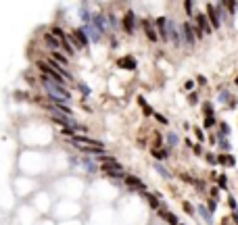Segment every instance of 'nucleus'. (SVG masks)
Listing matches in <instances>:
<instances>
[{"label": "nucleus", "instance_id": "nucleus-34", "mask_svg": "<svg viewBox=\"0 0 238 225\" xmlns=\"http://www.w3.org/2000/svg\"><path fill=\"white\" fill-rule=\"evenodd\" d=\"M196 84H201V85H207V77H205V75H198V77H196Z\"/></svg>", "mask_w": 238, "mask_h": 225}, {"label": "nucleus", "instance_id": "nucleus-20", "mask_svg": "<svg viewBox=\"0 0 238 225\" xmlns=\"http://www.w3.org/2000/svg\"><path fill=\"white\" fill-rule=\"evenodd\" d=\"M155 169H157V171L161 173V177H165V179H169V177H171V173H169V171H167L165 167H163V165H159V163L155 165Z\"/></svg>", "mask_w": 238, "mask_h": 225}, {"label": "nucleus", "instance_id": "nucleus-6", "mask_svg": "<svg viewBox=\"0 0 238 225\" xmlns=\"http://www.w3.org/2000/svg\"><path fill=\"white\" fill-rule=\"evenodd\" d=\"M123 29H126V34H134V29H136V15L132 11L123 15Z\"/></svg>", "mask_w": 238, "mask_h": 225}, {"label": "nucleus", "instance_id": "nucleus-26", "mask_svg": "<svg viewBox=\"0 0 238 225\" xmlns=\"http://www.w3.org/2000/svg\"><path fill=\"white\" fill-rule=\"evenodd\" d=\"M167 142H169V146H175V144H178V135L169 131V134H167Z\"/></svg>", "mask_w": 238, "mask_h": 225}, {"label": "nucleus", "instance_id": "nucleus-29", "mask_svg": "<svg viewBox=\"0 0 238 225\" xmlns=\"http://www.w3.org/2000/svg\"><path fill=\"white\" fill-rule=\"evenodd\" d=\"M213 125H215V117L211 115V117H207V119H205V127H213Z\"/></svg>", "mask_w": 238, "mask_h": 225}, {"label": "nucleus", "instance_id": "nucleus-14", "mask_svg": "<svg viewBox=\"0 0 238 225\" xmlns=\"http://www.w3.org/2000/svg\"><path fill=\"white\" fill-rule=\"evenodd\" d=\"M161 217L165 219V221H167L169 225H180V223H178V217H175L174 213H169V211H161Z\"/></svg>", "mask_w": 238, "mask_h": 225}, {"label": "nucleus", "instance_id": "nucleus-12", "mask_svg": "<svg viewBox=\"0 0 238 225\" xmlns=\"http://www.w3.org/2000/svg\"><path fill=\"white\" fill-rule=\"evenodd\" d=\"M217 163H221V165H226V167H234L236 165V158L230 154H219L217 156Z\"/></svg>", "mask_w": 238, "mask_h": 225}, {"label": "nucleus", "instance_id": "nucleus-10", "mask_svg": "<svg viewBox=\"0 0 238 225\" xmlns=\"http://www.w3.org/2000/svg\"><path fill=\"white\" fill-rule=\"evenodd\" d=\"M92 25H94V27H96V31L100 35L105 34V15H94V21H92Z\"/></svg>", "mask_w": 238, "mask_h": 225}, {"label": "nucleus", "instance_id": "nucleus-3", "mask_svg": "<svg viewBox=\"0 0 238 225\" xmlns=\"http://www.w3.org/2000/svg\"><path fill=\"white\" fill-rule=\"evenodd\" d=\"M69 40L75 44L77 48H86V46L90 44V38H88V34H86L84 29H75L73 35H69Z\"/></svg>", "mask_w": 238, "mask_h": 225}, {"label": "nucleus", "instance_id": "nucleus-4", "mask_svg": "<svg viewBox=\"0 0 238 225\" xmlns=\"http://www.w3.org/2000/svg\"><path fill=\"white\" fill-rule=\"evenodd\" d=\"M182 35H184V40H186V44H188V46H194V42H196V29H194V25H192V23H184Z\"/></svg>", "mask_w": 238, "mask_h": 225}, {"label": "nucleus", "instance_id": "nucleus-5", "mask_svg": "<svg viewBox=\"0 0 238 225\" xmlns=\"http://www.w3.org/2000/svg\"><path fill=\"white\" fill-rule=\"evenodd\" d=\"M207 17H209V23L213 25V29H219V25H221V17H219V13H217L215 4H209V8H207Z\"/></svg>", "mask_w": 238, "mask_h": 225}, {"label": "nucleus", "instance_id": "nucleus-18", "mask_svg": "<svg viewBox=\"0 0 238 225\" xmlns=\"http://www.w3.org/2000/svg\"><path fill=\"white\" fill-rule=\"evenodd\" d=\"M155 158H167L169 156V148H163V150H153Z\"/></svg>", "mask_w": 238, "mask_h": 225}, {"label": "nucleus", "instance_id": "nucleus-36", "mask_svg": "<svg viewBox=\"0 0 238 225\" xmlns=\"http://www.w3.org/2000/svg\"><path fill=\"white\" fill-rule=\"evenodd\" d=\"M155 117H157V121H159V123L167 125V117H163V115H155Z\"/></svg>", "mask_w": 238, "mask_h": 225}, {"label": "nucleus", "instance_id": "nucleus-37", "mask_svg": "<svg viewBox=\"0 0 238 225\" xmlns=\"http://www.w3.org/2000/svg\"><path fill=\"white\" fill-rule=\"evenodd\" d=\"M190 104H196V102H198V96H196V94H194V92H192V94H190Z\"/></svg>", "mask_w": 238, "mask_h": 225}, {"label": "nucleus", "instance_id": "nucleus-8", "mask_svg": "<svg viewBox=\"0 0 238 225\" xmlns=\"http://www.w3.org/2000/svg\"><path fill=\"white\" fill-rule=\"evenodd\" d=\"M142 25H144V31H146V38H148V40H150V42H157V40H159V34H157V29H155L148 21H142Z\"/></svg>", "mask_w": 238, "mask_h": 225}, {"label": "nucleus", "instance_id": "nucleus-22", "mask_svg": "<svg viewBox=\"0 0 238 225\" xmlns=\"http://www.w3.org/2000/svg\"><path fill=\"white\" fill-rule=\"evenodd\" d=\"M219 129H221V131H219V138H226V135L230 134V125H228V123H219Z\"/></svg>", "mask_w": 238, "mask_h": 225}, {"label": "nucleus", "instance_id": "nucleus-13", "mask_svg": "<svg viewBox=\"0 0 238 225\" xmlns=\"http://www.w3.org/2000/svg\"><path fill=\"white\" fill-rule=\"evenodd\" d=\"M44 38H46V44H48L50 48H61V46H63V42H61V40H56L52 34H46Z\"/></svg>", "mask_w": 238, "mask_h": 225}, {"label": "nucleus", "instance_id": "nucleus-2", "mask_svg": "<svg viewBox=\"0 0 238 225\" xmlns=\"http://www.w3.org/2000/svg\"><path fill=\"white\" fill-rule=\"evenodd\" d=\"M69 142L73 144V146H86V148H100V150H105V144L98 140H92V138H88V135H73V138H69Z\"/></svg>", "mask_w": 238, "mask_h": 225}, {"label": "nucleus", "instance_id": "nucleus-11", "mask_svg": "<svg viewBox=\"0 0 238 225\" xmlns=\"http://www.w3.org/2000/svg\"><path fill=\"white\" fill-rule=\"evenodd\" d=\"M196 211H198V215H201V217H203L205 221H207V223H213V217H211V211L207 209V206H205V204H198V206H196Z\"/></svg>", "mask_w": 238, "mask_h": 225}, {"label": "nucleus", "instance_id": "nucleus-40", "mask_svg": "<svg viewBox=\"0 0 238 225\" xmlns=\"http://www.w3.org/2000/svg\"><path fill=\"white\" fill-rule=\"evenodd\" d=\"M228 204H230L232 209H236V200H234V198H230V200H228Z\"/></svg>", "mask_w": 238, "mask_h": 225}, {"label": "nucleus", "instance_id": "nucleus-16", "mask_svg": "<svg viewBox=\"0 0 238 225\" xmlns=\"http://www.w3.org/2000/svg\"><path fill=\"white\" fill-rule=\"evenodd\" d=\"M138 104L142 106V111H144V115H146V117H150V115H155V111H153V108H150V106L146 104V100H144V98H138Z\"/></svg>", "mask_w": 238, "mask_h": 225}, {"label": "nucleus", "instance_id": "nucleus-25", "mask_svg": "<svg viewBox=\"0 0 238 225\" xmlns=\"http://www.w3.org/2000/svg\"><path fill=\"white\" fill-rule=\"evenodd\" d=\"M217 183H219V188H221V190H226V188H228V177H226V175H219Z\"/></svg>", "mask_w": 238, "mask_h": 225}, {"label": "nucleus", "instance_id": "nucleus-9", "mask_svg": "<svg viewBox=\"0 0 238 225\" xmlns=\"http://www.w3.org/2000/svg\"><path fill=\"white\" fill-rule=\"evenodd\" d=\"M117 65L121 67V69H127V71L136 69V61H134L132 56H123V58H119V61H117Z\"/></svg>", "mask_w": 238, "mask_h": 225}, {"label": "nucleus", "instance_id": "nucleus-32", "mask_svg": "<svg viewBox=\"0 0 238 225\" xmlns=\"http://www.w3.org/2000/svg\"><path fill=\"white\" fill-rule=\"evenodd\" d=\"M194 134H196V138H198V140H201V142L205 140V134H203V131H201V127H194Z\"/></svg>", "mask_w": 238, "mask_h": 225}, {"label": "nucleus", "instance_id": "nucleus-43", "mask_svg": "<svg viewBox=\"0 0 238 225\" xmlns=\"http://www.w3.org/2000/svg\"><path fill=\"white\" fill-rule=\"evenodd\" d=\"M236 11H238V2H236Z\"/></svg>", "mask_w": 238, "mask_h": 225}, {"label": "nucleus", "instance_id": "nucleus-17", "mask_svg": "<svg viewBox=\"0 0 238 225\" xmlns=\"http://www.w3.org/2000/svg\"><path fill=\"white\" fill-rule=\"evenodd\" d=\"M52 61H55V63H59L61 67H63V65H67V56L59 54V52H52Z\"/></svg>", "mask_w": 238, "mask_h": 225}, {"label": "nucleus", "instance_id": "nucleus-38", "mask_svg": "<svg viewBox=\"0 0 238 225\" xmlns=\"http://www.w3.org/2000/svg\"><path fill=\"white\" fill-rule=\"evenodd\" d=\"M215 209H217V202H215V198H213V200H211V202H209V211L213 213V211H215Z\"/></svg>", "mask_w": 238, "mask_h": 225}, {"label": "nucleus", "instance_id": "nucleus-15", "mask_svg": "<svg viewBox=\"0 0 238 225\" xmlns=\"http://www.w3.org/2000/svg\"><path fill=\"white\" fill-rule=\"evenodd\" d=\"M144 200H146L153 209H159V200H157V196L155 194H148V192H144Z\"/></svg>", "mask_w": 238, "mask_h": 225}, {"label": "nucleus", "instance_id": "nucleus-28", "mask_svg": "<svg viewBox=\"0 0 238 225\" xmlns=\"http://www.w3.org/2000/svg\"><path fill=\"white\" fill-rule=\"evenodd\" d=\"M203 108H205V112H207V117H211V115H213V106H211V102H205Z\"/></svg>", "mask_w": 238, "mask_h": 225}, {"label": "nucleus", "instance_id": "nucleus-24", "mask_svg": "<svg viewBox=\"0 0 238 225\" xmlns=\"http://www.w3.org/2000/svg\"><path fill=\"white\" fill-rule=\"evenodd\" d=\"M184 8H186L188 17H194V4H192V2H184Z\"/></svg>", "mask_w": 238, "mask_h": 225}, {"label": "nucleus", "instance_id": "nucleus-35", "mask_svg": "<svg viewBox=\"0 0 238 225\" xmlns=\"http://www.w3.org/2000/svg\"><path fill=\"white\" fill-rule=\"evenodd\" d=\"M205 156H207V161H209V165H215V163H217L215 154H205Z\"/></svg>", "mask_w": 238, "mask_h": 225}, {"label": "nucleus", "instance_id": "nucleus-1", "mask_svg": "<svg viewBox=\"0 0 238 225\" xmlns=\"http://www.w3.org/2000/svg\"><path fill=\"white\" fill-rule=\"evenodd\" d=\"M42 85L50 94V102H52V104H65V102L71 100V94L67 92V88L61 85V84H56V81H52V79L46 77V75L42 77Z\"/></svg>", "mask_w": 238, "mask_h": 225}, {"label": "nucleus", "instance_id": "nucleus-19", "mask_svg": "<svg viewBox=\"0 0 238 225\" xmlns=\"http://www.w3.org/2000/svg\"><path fill=\"white\" fill-rule=\"evenodd\" d=\"M50 34L55 35V38H61V42H65V40H67V38H65V31L61 27H52V29H50Z\"/></svg>", "mask_w": 238, "mask_h": 225}, {"label": "nucleus", "instance_id": "nucleus-41", "mask_svg": "<svg viewBox=\"0 0 238 225\" xmlns=\"http://www.w3.org/2000/svg\"><path fill=\"white\" fill-rule=\"evenodd\" d=\"M232 219H234V223H236V225H238V211H236V213H234V215H232Z\"/></svg>", "mask_w": 238, "mask_h": 225}, {"label": "nucleus", "instance_id": "nucleus-27", "mask_svg": "<svg viewBox=\"0 0 238 225\" xmlns=\"http://www.w3.org/2000/svg\"><path fill=\"white\" fill-rule=\"evenodd\" d=\"M192 150H194V154H196V156L205 154V150H203V146H201V144H194V146H192Z\"/></svg>", "mask_w": 238, "mask_h": 225}, {"label": "nucleus", "instance_id": "nucleus-23", "mask_svg": "<svg viewBox=\"0 0 238 225\" xmlns=\"http://www.w3.org/2000/svg\"><path fill=\"white\" fill-rule=\"evenodd\" d=\"M63 50H65V52H67L69 56H73V54H75V48H73V46H71V44L67 42V40L63 42Z\"/></svg>", "mask_w": 238, "mask_h": 225}, {"label": "nucleus", "instance_id": "nucleus-31", "mask_svg": "<svg viewBox=\"0 0 238 225\" xmlns=\"http://www.w3.org/2000/svg\"><path fill=\"white\" fill-rule=\"evenodd\" d=\"M217 142H219V146L224 148V150H228V148H230V144L226 142V138H217Z\"/></svg>", "mask_w": 238, "mask_h": 225}, {"label": "nucleus", "instance_id": "nucleus-39", "mask_svg": "<svg viewBox=\"0 0 238 225\" xmlns=\"http://www.w3.org/2000/svg\"><path fill=\"white\" fill-rule=\"evenodd\" d=\"M194 186L198 188V190H205V183L203 181H194Z\"/></svg>", "mask_w": 238, "mask_h": 225}, {"label": "nucleus", "instance_id": "nucleus-30", "mask_svg": "<svg viewBox=\"0 0 238 225\" xmlns=\"http://www.w3.org/2000/svg\"><path fill=\"white\" fill-rule=\"evenodd\" d=\"M184 209H186V213H188V215H194V206H192L190 202H184Z\"/></svg>", "mask_w": 238, "mask_h": 225}, {"label": "nucleus", "instance_id": "nucleus-7", "mask_svg": "<svg viewBox=\"0 0 238 225\" xmlns=\"http://www.w3.org/2000/svg\"><path fill=\"white\" fill-rule=\"evenodd\" d=\"M126 186L127 188H136V190H146V186H144V181H142L140 177H136V175H127L126 177Z\"/></svg>", "mask_w": 238, "mask_h": 225}, {"label": "nucleus", "instance_id": "nucleus-21", "mask_svg": "<svg viewBox=\"0 0 238 225\" xmlns=\"http://www.w3.org/2000/svg\"><path fill=\"white\" fill-rule=\"evenodd\" d=\"M219 100H221V102H226V104H230V102H232V100H230V94H228L224 88H219Z\"/></svg>", "mask_w": 238, "mask_h": 225}, {"label": "nucleus", "instance_id": "nucleus-42", "mask_svg": "<svg viewBox=\"0 0 238 225\" xmlns=\"http://www.w3.org/2000/svg\"><path fill=\"white\" fill-rule=\"evenodd\" d=\"M234 84H238V77H236V81H234Z\"/></svg>", "mask_w": 238, "mask_h": 225}, {"label": "nucleus", "instance_id": "nucleus-33", "mask_svg": "<svg viewBox=\"0 0 238 225\" xmlns=\"http://www.w3.org/2000/svg\"><path fill=\"white\" fill-rule=\"evenodd\" d=\"M79 90H82V94H84V96H88V94H90V88H88V85H84V84H79Z\"/></svg>", "mask_w": 238, "mask_h": 225}]
</instances>
